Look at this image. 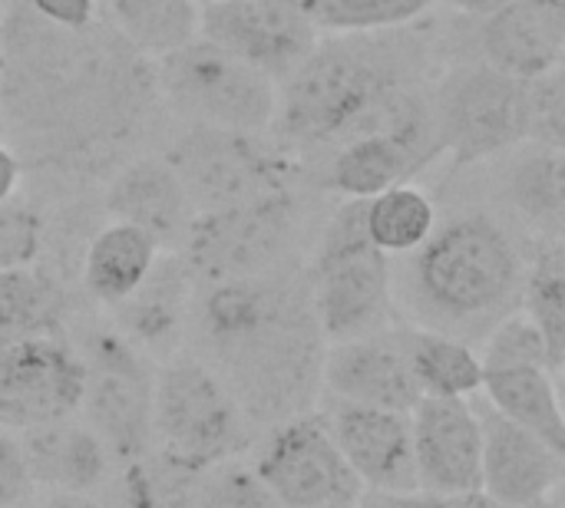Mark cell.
<instances>
[{"label": "cell", "mask_w": 565, "mask_h": 508, "mask_svg": "<svg viewBox=\"0 0 565 508\" xmlns=\"http://www.w3.org/2000/svg\"><path fill=\"white\" fill-rule=\"evenodd\" d=\"M0 20V116L33 152H103L146 119L159 96L152 66L113 26L63 30L23 0Z\"/></svg>", "instance_id": "obj_1"}, {"label": "cell", "mask_w": 565, "mask_h": 508, "mask_svg": "<svg viewBox=\"0 0 565 508\" xmlns=\"http://www.w3.org/2000/svg\"><path fill=\"white\" fill-rule=\"evenodd\" d=\"M189 331L245 420L285 423L311 413L321 390L324 337L311 314L308 278L281 268L195 291Z\"/></svg>", "instance_id": "obj_2"}, {"label": "cell", "mask_w": 565, "mask_h": 508, "mask_svg": "<svg viewBox=\"0 0 565 508\" xmlns=\"http://www.w3.org/2000/svg\"><path fill=\"white\" fill-rule=\"evenodd\" d=\"M430 106L401 83L397 63L354 40H318L281 79L275 122L295 142L344 145L427 116Z\"/></svg>", "instance_id": "obj_3"}, {"label": "cell", "mask_w": 565, "mask_h": 508, "mask_svg": "<svg viewBox=\"0 0 565 508\" xmlns=\"http://www.w3.org/2000/svg\"><path fill=\"white\" fill-rule=\"evenodd\" d=\"M411 258V294L430 331L460 337L507 317L520 298V251L490 215H463L434 228Z\"/></svg>", "instance_id": "obj_4"}, {"label": "cell", "mask_w": 565, "mask_h": 508, "mask_svg": "<svg viewBox=\"0 0 565 508\" xmlns=\"http://www.w3.org/2000/svg\"><path fill=\"white\" fill-rule=\"evenodd\" d=\"M361 212L364 202H344L324 228L318 258L308 271L311 314L324 344L358 341L391 327V258L367 241Z\"/></svg>", "instance_id": "obj_5"}, {"label": "cell", "mask_w": 565, "mask_h": 508, "mask_svg": "<svg viewBox=\"0 0 565 508\" xmlns=\"http://www.w3.org/2000/svg\"><path fill=\"white\" fill-rule=\"evenodd\" d=\"M152 450L209 473L248 446V420L222 377L199 357H169L152 374Z\"/></svg>", "instance_id": "obj_6"}, {"label": "cell", "mask_w": 565, "mask_h": 508, "mask_svg": "<svg viewBox=\"0 0 565 508\" xmlns=\"http://www.w3.org/2000/svg\"><path fill=\"white\" fill-rule=\"evenodd\" d=\"M152 76L156 93L192 126L258 136L275 126L278 83L202 36L152 60Z\"/></svg>", "instance_id": "obj_7"}, {"label": "cell", "mask_w": 565, "mask_h": 508, "mask_svg": "<svg viewBox=\"0 0 565 508\" xmlns=\"http://www.w3.org/2000/svg\"><path fill=\"white\" fill-rule=\"evenodd\" d=\"M295 238V202L291 192H278L268 198L225 205L212 212H195L179 258L195 278L205 284H228L262 278L281 268Z\"/></svg>", "instance_id": "obj_8"}, {"label": "cell", "mask_w": 565, "mask_h": 508, "mask_svg": "<svg viewBox=\"0 0 565 508\" xmlns=\"http://www.w3.org/2000/svg\"><path fill=\"white\" fill-rule=\"evenodd\" d=\"M166 162L195 212L288 192V165L258 132L192 126L172 142Z\"/></svg>", "instance_id": "obj_9"}, {"label": "cell", "mask_w": 565, "mask_h": 508, "mask_svg": "<svg viewBox=\"0 0 565 508\" xmlns=\"http://www.w3.org/2000/svg\"><path fill=\"white\" fill-rule=\"evenodd\" d=\"M434 132L440 152L457 165H473L487 155L530 139V83L493 66L457 69L434 106Z\"/></svg>", "instance_id": "obj_10"}, {"label": "cell", "mask_w": 565, "mask_h": 508, "mask_svg": "<svg viewBox=\"0 0 565 508\" xmlns=\"http://www.w3.org/2000/svg\"><path fill=\"white\" fill-rule=\"evenodd\" d=\"M113 327L96 331L83 350V423L103 440L116 466H126L152 450V367Z\"/></svg>", "instance_id": "obj_11"}, {"label": "cell", "mask_w": 565, "mask_h": 508, "mask_svg": "<svg viewBox=\"0 0 565 508\" xmlns=\"http://www.w3.org/2000/svg\"><path fill=\"white\" fill-rule=\"evenodd\" d=\"M252 473L281 508H358L364 493L328 436L321 413L275 423L255 453Z\"/></svg>", "instance_id": "obj_12"}, {"label": "cell", "mask_w": 565, "mask_h": 508, "mask_svg": "<svg viewBox=\"0 0 565 508\" xmlns=\"http://www.w3.org/2000/svg\"><path fill=\"white\" fill-rule=\"evenodd\" d=\"M86 387L83 354L63 334L0 350V426L23 433L79 413Z\"/></svg>", "instance_id": "obj_13"}, {"label": "cell", "mask_w": 565, "mask_h": 508, "mask_svg": "<svg viewBox=\"0 0 565 508\" xmlns=\"http://www.w3.org/2000/svg\"><path fill=\"white\" fill-rule=\"evenodd\" d=\"M199 36L258 66L278 86L318 43L298 0H205L199 3Z\"/></svg>", "instance_id": "obj_14"}, {"label": "cell", "mask_w": 565, "mask_h": 508, "mask_svg": "<svg viewBox=\"0 0 565 508\" xmlns=\"http://www.w3.org/2000/svg\"><path fill=\"white\" fill-rule=\"evenodd\" d=\"M411 450L417 489L457 499L480 489L483 423L470 400L424 397L411 413Z\"/></svg>", "instance_id": "obj_15"}, {"label": "cell", "mask_w": 565, "mask_h": 508, "mask_svg": "<svg viewBox=\"0 0 565 508\" xmlns=\"http://www.w3.org/2000/svg\"><path fill=\"white\" fill-rule=\"evenodd\" d=\"M321 420L364 493L417 489L407 413L331 400Z\"/></svg>", "instance_id": "obj_16"}, {"label": "cell", "mask_w": 565, "mask_h": 508, "mask_svg": "<svg viewBox=\"0 0 565 508\" xmlns=\"http://www.w3.org/2000/svg\"><path fill=\"white\" fill-rule=\"evenodd\" d=\"M321 390L331 400L391 413H411L424 400L394 327L328 344L321 360Z\"/></svg>", "instance_id": "obj_17"}, {"label": "cell", "mask_w": 565, "mask_h": 508, "mask_svg": "<svg viewBox=\"0 0 565 508\" xmlns=\"http://www.w3.org/2000/svg\"><path fill=\"white\" fill-rule=\"evenodd\" d=\"M483 460L480 489L510 508H546L563 489L565 453L503 420L490 407L480 413Z\"/></svg>", "instance_id": "obj_18"}, {"label": "cell", "mask_w": 565, "mask_h": 508, "mask_svg": "<svg viewBox=\"0 0 565 508\" xmlns=\"http://www.w3.org/2000/svg\"><path fill=\"white\" fill-rule=\"evenodd\" d=\"M195 278L175 251H159L149 274L113 304V331L142 357H175L179 341L189 334L195 304Z\"/></svg>", "instance_id": "obj_19"}, {"label": "cell", "mask_w": 565, "mask_h": 508, "mask_svg": "<svg viewBox=\"0 0 565 508\" xmlns=\"http://www.w3.org/2000/svg\"><path fill=\"white\" fill-rule=\"evenodd\" d=\"M440 155L434 112L407 126L351 139L338 145L328 182L338 195L367 202L394 185H407L427 162Z\"/></svg>", "instance_id": "obj_20"}, {"label": "cell", "mask_w": 565, "mask_h": 508, "mask_svg": "<svg viewBox=\"0 0 565 508\" xmlns=\"http://www.w3.org/2000/svg\"><path fill=\"white\" fill-rule=\"evenodd\" d=\"M483 60L487 66L533 83L563 69L565 3L563 0H510L483 17Z\"/></svg>", "instance_id": "obj_21"}, {"label": "cell", "mask_w": 565, "mask_h": 508, "mask_svg": "<svg viewBox=\"0 0 565 508\" xmlns=\"http://www.w3.org/2000/svg\"><path fill=\"white\" fill-rule=\"evenodd\" d=\"M113 221L146 231L159 251H179L195 208L166 159H136L106 188Z\"/></svg>", "instance_id": "obj_22"}, {"label": "cell", "mask_w": 565, "mask_h": 508, "mask_svg": "<svg viewBox=\"0 0 565 508\" xmlns=\"http://www.w3.org/2000/svg\"><path fill=\"white\" fill-rule=\"evenodd\" d=\"M17 436L36 493L93 496L116 473L109 450L83 420L66 417L46 426L23 430Z\"/></svg>", "instance_id": "obj_23"}, {"label": "cell", "mask_w": 565, "mask_h": 508, "mask_svg": "<svg viewBox=\"0 0 565 508\" xmlns=\"http://www.w3.org/2000/svg\"><path fill=\"white\" fill-rule=\"evenodd\" d=\"M480 393L487 407L520 430L540 436L565 453V413L559 400V377L550 367H510L483 374Z\"/></svg>", "instance_id": "obj_24"}, {"label": "cell", "mask_w": 565, "mask_h": 508, "mask_svg": "<svg viewBox=\"0 0 565 508\" xmlns=\"http://www.w3.org/2000/svg\"><path fill=\"white\" fill-rule=\"evenodd\" d=\"M397 337L420 397L473 400L480 393L483 364L463 337H450L430 327H404Z\"/></svg>", "instance_id": "obj_25"}, {"label": "cell", "mask_w": 565, "mask_h": 508, "mask_svg": "<svg viewBox=\"0 0 565 508\" xmlns=\"http://www.w3.org/2000/svg\"><path fill=\"white\" fill-rule=\"evenodd\" d=\"M156 258L159 248L146 231L109 221L89 238L83 258V288L96 304L113 307L149 274Z\"/></svg>", "instance_id": "obj_26"}, {"label": "cell", "mask_w": 565, "mask_h": 508, "mask_svg": "<svg viewBox=\"0 0 565 508\" xmlns=\"http://www.w3.org/2000/svg\"><path fill=\"white\" fill-rule=\"evenodd\" d=\"M109 26L146 60H159L199 36V0H103Z\"/></svg>", "instance_id": "obj_27"}, {"label": "cell", "mask_w": 565, "mask_h": 508, "mask_svg": "<svg viewBox=\"0 0 565 508\" xmlns=\"http://www.w3.org/2000/svg\"><path fill=\"white\" fill-rule=\"evenodd\" d=\"M63 331L60 288L30 268L0 271V350L20 341L50 337Z\"/></svg>", "instance_id": "obj_28"}, {"label": "cell", "mask_w": 565, "mask_h": 508, "mask_svg": "<svg viewBox=\"0 0 565 508\" xmlns=\"http://www.w3.org/2000/svg\"><path fill=\"white\" fill-rule=\"evenodd\" d=\"M367 241L394 258V255H414L437 228V208L427 192L417 185H394L374 198L364 202L361 212Z\"/></svg>", "instance_id": "obj_29"}, {"label": "cell", "mask_w": 565, "mask_h": 508, "mask_svg": "<svg viewBox=\"0 0 565 508\" xmlns=\"http://www.w3.org/2000/svg\"><path fill=\"white\" fill-rule=\"evenodd\" d=\"M565 162L563 145H546L526 152L510 172V198L523 221H530L543 238H559L565 218Z\"/></svg>", "instance_id": "obj_30"}, {"label": "cell", "mask_w": 565, "mask_h": 508, "mask_svg": "<svg viewBox=\"0 0 565 508\" xmlns=\"http://www.w3.org/2000/svg\"><path fill=\"white\" fill-rule=\"evenodd\" d=\"M520 301L523 314L540 327L553 370L559 374L565 360V261L559 238H540L536 258L523 271Z\"/></svg>", "instance_id": "obj_31"}, {"label": "cell", "mask_w": 565, "mask_h": 508, "mask_svg": "<svg viewBox=\"0 0 565 508\" xmlns=\"http://www.w3.org/2000/svg\"><path fill=\"white\" fill-rule=\"evenodd\" d=\"M202 476L205 473L149 450L146 456L116 466L119 502L122 508H192Z\"/></svg>", "instance_id": "obj_32"}, {"label": "cell", "mask_w": 565, "mask_h": 508, "mask_svg": "<svg viewBox=\"0 0 565 508\" xmlns=\"http://www.w3.org/2000/svg\"><path fill=\"white\" fill-rule=\"evenodd\" d=\"M315 30L374 33L417 20L437 0H298Z\"/></svg>", "instance_id": "obj_33"}, {"label": "cell", "mask_w": 565, "mask_h": 508, "mask_svg": "<svg viewBox=\"0 0 565 508\" xmlns=\"http://www.w3.org/2000/svg\"><path fill=\"white\" fill-rule=\"evenodd\" d=\"M477 357L483 364V374H490V370H510V367H550L553 370L550 347H546L540 327L523 311L500 317L490 327V334L483 337V347H480Z\"/></svg>", "instance_id": "obj_34"}, {"label": "cell", "mask_w": 565, "mask_h": 508, "mask_svg": "<svg viewBox=\"0 0 565 508\" xmlns=\"http://www.w3.org/2000/svg\"><path fill=\"white\" fill-rule=\"evenodd\" d=\"M192 508H281L275 496L255 479L252 466L222 463L202 476Z\"/></svg>", "instance_id": "obj_35"}, {"label": "cell", "mask_w": 565, "mask_h": 508, "mask_svg": "<svg viewBox=\"0 0 565 508\" xmlns=\"http://www.w3.org/2000/svg\"><path fill=\"white\" fill-rule=\"evenodd\" d=\"M43 221L40 215L23 202H3L0 205V271L30 268L40 255Z\"/></svg>", "instance_id": "obj_36"}, {"label": "cell", "mask_w": 565, "mask_h": 508, "mask_svg": "<svg viewBox=\"0 0 565 508\" xmlns=\"http://www.w3.org/2000/svg\"><path fill=\"white\" fill-rule=\"evenodd\" d=\"M36 486L23 460L20 436L0 426V508H23L33 502Z\"/></svg>", "instance_id": "obj_37"}, {"label": "cell", "mask_w": 565, "mask_h": 508, "mask_svg": "<svg viewBox=\"0 0 565 508\" xmlns=\"http://www.w3.org/2000/svg\"><path fill=\"white\" fill-rule=\"evenodd\" d=\"M36 17L63 30H83L96 20L99 0H23Z\"/></svg>", "instance_id": "obj_38"}, {"label": "cell", "mask_w": 565, "mask_h": 508, "mask_svg": "<svg viewBox=\"0 0 565 508\" xmlns=\"http://www.w3.org/2000/svg\"><path fill=\"white\" fill-rule=\"evenodd\" d=\"M358 508H450V499L420 489L411 493H361Z\"/></svg>", "instance_id": "obj_39"}, {"label": "cell", "mask_w": 565, "mask_h": 508, "mask_svg": "<svg viewBox=\"0 0 565 508\" xmlns=\"http://www.w3.org/2000/svg\"><path fill=\"white\" fill-rule=\"evenodd\" d=\"M17 185H20V159L0 142V205L13 198Z\"/></svg>", "instance_id": "obj_40"}, {"label": "cell", "mask_w": 565, "mask_h": 508, "mask_svg": "<svg viewBox=\"0 0 565 508\" xmlns=\"http://www.w3.org/2000/svg\"><path fill=\"white\" fill-rule=\"evenodd\" d=\"M30 508H103L93 496H76V493H36Z\"/></svg>", "instance_id": "obj_41"}, {"label": "cell", "mask_w": 565, "mask_h": 508, "mask_svg": "<svg viewBox=\"0 0 565 508\" xmlns=\"http://www.w3.org/2000/svg\"><path fill=\"white\" fill-rule=\"evenodd\" d=\"M457 10H463V13H470V17H490V13H497L500 7H507L510 0H450Z\"/></svg>", "instance_id": "obj_42"}, {"label": "cell", "mask_w": 565, "mask_h": 508, "mask_svg": "<svg viewBox=\"0 0 565 508\" xmlns=\"http://www.w3.org/2000/svg\"><path fill=\"white\" fill-rule=\"evenodd\" d=\"M450 508H510V506H503V502H497L493 496H487L483 489H477V493H467V496L450 499Z\"/></svg>", "instance_id": "obj_43"}, {"label": "cell", "mask_w": 565, "mask_h": 508, "mask_svg": "<svg viewBox=\"0 0 565 508\" xmlns=\"http://www.w3.org/2000/svg\"><path fill=\"white\" fill-rule=\"evenodd\" d=\"M10 3H13V0H0V17L7 13V7H10Z\"/></svg>", "instance_id": "obj_44"}]
</instances>
